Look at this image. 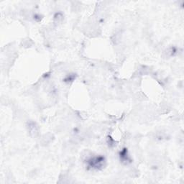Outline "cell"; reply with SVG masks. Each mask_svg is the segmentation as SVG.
Masks as SVG:
<instances>
[{"instance_id": "6da1fadb", "label": "cell", "mask_w": 184, "mask_h": 184, "mask_svg": "<svg viewBox=\"0 0 184 184\" xmlns=\"http://www.w3.org/2000/svg\"><path fill=\"white\" fill-rule=\"evenodd\" d=\"M105 163V158L103 156H98L91 158L88 160V167L93 169H101Z\"/></svg>"}, {"instance_id": "7a4b0ae2", "label": "cell", "mask_w": 184, "mask_h": 184, "mask_svg": "<svg viewBox=\"0 0 184 184\" xmlns=\"http://www.w3.org/2000/svg\"><path fill=\"white\" fill-rule=\"evenodd\" d=\"M120 158L122 159V160H128V155H127V151L126 149H124L123 151L120 152Z\"/></svg>"}]
</instances>
